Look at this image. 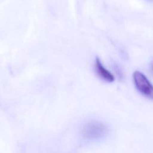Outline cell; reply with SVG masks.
Here are the masks:
<instances>
[{
    "label": "cell",
    "instance_id": "cell-3",
    "mask_svg": "<svg viewBox=\"0 0 153 153\" xmlns=\"http://www.w3.org/2000/svg\"><path fill=\"white\" fill-rule=\"evenodd\" d=\"M95 70L97 75L103 81L108 82H112L115 80L114 76L102 65L99 58L96 59L95 61Z\"/></svg>",
    "mask_w": 153,
    "mask_h": 153
},
{
    "label": "cell",
    "instance_id": "cell-4",
    "mask_svg": "<svg viewBox=\"0 0 153 153\" xmlns=\"http://www.w3.org/2000/svg\"><path fill=\"white\" fill-rule=\"evenodd\" d=\"M150 69H151V73L153 75V62L151 63V66H150Z\"/></svg>",
    "mask_w": 153,
    "mask_h": 153
},
{
    "label": "cell",
    "instance_id": "cell-1",
    "mask_svg": "<svg viewBox=\"0 0 153 153\" xmlns=\"http://www.w3.org/2000/svg\"><path fill=\"white\" fill-rule=\"evenodd\" d=\"M108 132L106 125L99 121H91L83 127L82 134L84 137L89 140H95L103 137Z\"/></svg>",
    "mask_w": 153,
    "mask_h": 153
},
{
    "label": "cell",
    "instance_id": "cell-2",
    "mask_svg": "<svg viewBox=\"0 0 153 153\" xmlns=\"http://www.w3.org/2000/svg\"><path fill=\"white\" fill-rule=\"evenodd\" d=\"M134 85L138 91L148 99L153 100V85L141 72L136 71L133 75Z\"/></svg>",
    "mask_w": 153,
    "mask_h": 153
}]
</instances>
